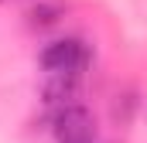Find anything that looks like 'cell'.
Returning a JSON list of instances; mask_svg holds the SVG:
<instances>
[{"instance_id": "6da1fadb", "label": "cell", "mask_w": 147, "mask_h": 143, "mask_svg": "<svg viewBox=\"0 0 147 143\" xmlns=\"http://www.w3.org/2000/svg\"><path fill=\"white\" fill-rule=\"evenodd\" d=\"M51 133L58 143H92L96 140V119L86 106H65L55 109V119H51Z\"/></svg>"}, {"instance_id": "7a4b0ae2", "label": "cell", "mask_w": 147, "mask_h": 143, "mask_svg": "<svg viewBox=\"0 0 147 143\" xmlns=\"http://www.w3.org/2000/svg\"><path fill=\"white\" fill-rule=\"evenodd\" d=\"M89 65V48L79 41V37H62V41H51L45 51H41V68L48 75H62V72H79Z\"/></svg>"}, {"instance_id": "3957f363", "label": "cell", "mask_w": 147, "mask_h": 143, "mask_svg": "<svg viewBox=\"0 0 147 143\" xmlns=\"http://www.w3.org/2000/svg\"><path fill=\"white\" fill-rule=\"evenodd\" d=\"M45 106L51 109H65V106H75L79 96H82V75L79 72H62V75H48L45 89Z\"/></svg>"}, {"instance_id": "277c9868", "label": "cell", "mask_w": 147, "mask_h": 143, "mask_svg": "<svg viewBox=\"0 0 147 143\" xmlns=\"http://www.w3.org/2000/svg\"><path fill=\"white\" fill-rule=\"evenodd\" d=\"M65 10H62V3H38L34 10H31V24H55L58 17H62Z\"/></svg>"}, {"instance_id": "5b68a950", "label": "cell", "mask_w": 147, "mask_h": 143, "mask_svg": "<svg viewBox=\"0 0 147 143\" xmlns=\"http://www.w3.org/2000/svg\"><path fill=\"white\" fill-rule=\"evenodd\" d=\"M134 106H137V99L127 92V96H116V106H113V116L120 119V123H130V112H134Z\"/></svg>"}, {"instance_id": "8992f818", "label": "cell", "mask_w": 147, "mask_h": 143, "mask_svg": "<svg viewBox=\"0 0 147 143\" xmlns=\"http://www.w3.org/2000/svg\"><path fill=\"white\" fill-rule=\"evenodd\" d=\"M0 3H14V0H0Z\"/></svg>"}]
</instances>
